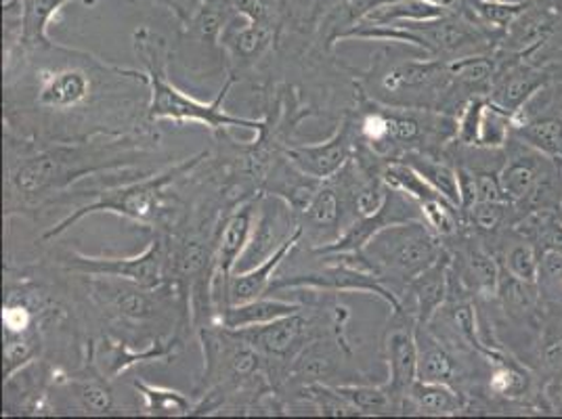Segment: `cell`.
Returning a JSON list of instances; mask_svg holds the SVG:
<instances>
[{
	"mask_svg": "<svg viewBox=\"0 0 562 419\" xmlns=\"http://www.w3.org/2000/svg\"><path fill=\"white\" fill-rule=\"evenodd\" d=\"M513 137L550 158L562 160V112L516 114Z\"/></svg>",
	"mask_w": 562,
	"mask_h": 419,
	"instance_id": "obj_25",
	"label": "cell"
},
{
	"mask_svg": "<svg viewBox=\"0 0 562 419\" xmlns=\"http://www.w3.org/2000/svg\"><path fill=\"white\" fill-rule=\"evenodd\" d=\"M359 145V133L355 114L349 112L338 122L336 131L328 139L313 145H288L283 154L290 158V162L301 168L305 174L326 181L334 174H338L347 163L355 158Z\"/></svg>",
	"mask_w": 562,
	"mask_h": 419,
	"instance_id": "obj_12",
	"label": "cell"
},
{
	"mask_svg": "<svg viewBox=\"0 0 562 419\" xmlns=\"http://www.w3.org/2000/svg\"><path fill=\"white\" fill-rule=\"evenodd\" d=\"M449 269L451 254L446 250L443 257L412 281L403 292L407 294V303H403V306L416 319V324L428 326L435 315L446 306L449 298Z\"/></svg>",
	"mask_w": 562,
	"mask_h": 419,
	"instance_id": "obj_20",
	"label": "cell"
},
{
	"mask_svg": "<svg viewBox=\"0 0 562 419\" xmlns=\"http://www.w3.org/2000/svg\"><path fill=\"white\" fill-rule=\"evenodd\" d=\"M561 25H562V22H561Z\"/></svg>",
	"mask_w": 562,
	"mask_h": 419,
	"instance_id": "obj_42",
	"label": "cell"
},
{
	"mask_svg": "<svg viewBox=\"0 0 562 419\" xmlns=\"http://www.w3.org/2000/svg\"><path fill=\"white\" fill-rule=\"evenodd\" d=\"M151 2H156V0H151Z\"/></svg>",
	"mask_w": 562,
	"mask_h": 419,
	"instance_id": "obj_41",
	"label": "cell"
},
{
	"mask_svg": "<svg viewBox=\"0 0 562 419\" xmlns=\"http://www.w3.org/2000/svg\"><path fill=\"white\" fill-rule=\"evenodd\" d=\"M443 254V239L424 220H412L382 229L357 258L403 296L407 285Z\"/></svg>",
	"mask_w": 562,
	"mask_h": 419,
	"instance_id": "obj_6",
	"label": "cell"
},
{
	"mask_svg": "<svg viewBox=\"0 0 562 419\" xmlns=\"http://www.w3.org/2000/svg\"><path fill=\"white\" fill-rule=\"evenodd\" d=\"M89 287L94 303L110 319L124 326H145L162 315L166 294L175 287V283L162 287H143L133 281L91 275Z\"/></svg>",
	"mask_w": 562,
	"mask_h": 419,
	"instance_id": "obj_9",
	"label": "cell"
},
{
	"mask_svg": "<svg viewBox=\"0 0 562 419\" xmlns=\"http://www.w3.org/2000/svg\"><path fill=\"white\" fill-rule=\"evenodd\" d=\"M82 2L85 7H94L101 0H24V15H22V32H20V45L24 47H38L48 45V27L53 20L59 15V11L71 4Z\"/></svg>",
	"mask_w": 562,
	"mask_h": 419,
	"instance_id": "obj_27",
	"label": "cell"
},
{
	"mask_svg": "<svg viewBox=\"0 0 562 419\" xmlns=\"http://www.w3.org/2000/svg\"><path fill=\"white\" fill-rule=\"evenodd\" d=\"M449 281L464 294L493 298L499 290L502 269L490 248L472 234L469 241L458 248V254H451Z\"/></svg>",
	"mask_w": 562,
	"mask_h": 419,
	"instance_id": "obj_15",
	"label": "cell"
},
{
	"mask_svg": "<svg viewBox=\"0 0 562 419\" xmlns=\"http://www.w3.org/2000/svg\"><path fill=\"white\" fill-rule=\"evenodd\" d=\"M416 340H418V377L422 382H441L453 386L456 380V361L447 350L441 338L428 326L416 324Z\"/></svg>",
	"mask_w": 562,
	"mask_h": 419,
	"instance_id": "obj_26",
	"label": "cell"
},
{
	"mask_svg": "<svg viewBox=\"0 0 562 419\" xmlns=\"http://www.w3.org/2000/svg\"><path fill=\"white\" fill-rule=\"evenodd\" d=\"M467 395L458 393L453 386L441 382H422L403 398V414H418L430 418H449L469 411Z\"/></svg>",
	"mask_w": 562,
	"mask_h": 419,
	"instance_id": "obj_22",
	"label": "cell"
},
{
	"mask_svg": "<svg viewBox=\"0 0 562 419\" xmlns=\"http://www.w3.org/2000/svg\"><path fill=\"white\" fill-rule=\"evenodd\" d=\"M143 398V414L151 418H188L195 411V398L172 388L147 384L145 380L133 382Z\"/></svg>",
	"mask_w": 562,
	"mask_h": 419,
	"instance_id": "obj_28",
	"label": "cell"
},
{
	"mask_svg": "<svg viewBox=\"0 0 562 419\" xmlns=\"http://www.w3.org/2000/svg\"><path fill=\"white\" fill-rule=\"evenodd\" d=\"M493 363H495V370H493L492 380H490L492 393L497 396H510V398L525 395V390L529 386L527 373L520 372L516 365H510L502 356L493 359Z\"/></svg>",
	"mask_w": 562,
	"mask_h": 419,
	"instance_id": "obj_36",
	"label": "cell"
},
{
	"mask_svg": "<svg viewBox=\"0 0 562 419\" xmlns=\"http://www.w3.org/2000/svg\"><path fill=\"white\" fill-rule=\"evenodd\" d=\"M237 15L257 24L280 27V0H229Z\"/></svg>",
	"mask_w": 562,
	"mask_h": 419,
	"instance_id": "obj_37",
	"label": "cell"
},
{
	"mask_svg": "<svg viewBox=\"0 0 562 419\" xmlns=\"http://www.w3.org/2000/svg\"><path fill=\"white\" fill-rule=\"evenodd\" d=\"M209 151H202L198 156H191L183 162L172 163L165 168L162 172L149 174L135 183H126V185L110 186L103 189L99 193H94V202L80 206V208L70 212L64 220H59L55 227H50L48 231L43 234V241L55 239L59 235L70 231L71 227L82 220L85 216H93V214H116L122 218H128L133 223H139L145 227H154L158 225L168 212V197H166V189L177 183L179 179L189 177L200 163L209 160Z\"/></svg>",
	"mask_w": 562,
	"mask_h": 419,
	"instance_id": "obj_4",
	"label": "cell"
},
{
	"mask_svg": "<svg viewBox=\"0 0 562 419\" xmlns=\"http://www.w3.org/2000/svg\"><path fill=\"white\" fill-rule=\"evenodd\" d=\"M305 304L290 303V301H280V298H257L250 303L229 304L223 308L216 317V326L227 327V329H246V327L267 326L273 324L281 317L294 315L303 310Z\"/></svg>",
	"mask_w": 562,
	"mask_h": 419,
	"instance_id": "obj_24",
	"label": "cell"
},
{
	"mask_svg": "<svg viewBox=\"0 0 562 419\" xmlns=\"http://www.w3.org/2000/svg\"><path fill=\"white\" fill-rule=\"evenodd\" d=\"M301 229L299 216L276 195H258L257 220L246 252L239 258L235 271H248L265 262L278 248H281L292 235Z\"/></svg>",
	"mask_w": 562,
	"mask_h": 419,
	"instance_id": "obj_13",
	"label": "cell"
},
{
	"mask_svg": "<svg viewBox=\"0 0 562 419\" xmlns=\"http://www.w3.org/2000/svg\"><path fill=\"white\" fill-rule=\"evenodd\" d=\"M258 195L237 204L232 212L221 220L216 250H214V273L212 283L227 281L235 273L239 258L246 252L248 241L252 237L255 220H257Z\"/></svg>",
	"mask_w": 562,
	"mask_h": 419,
	"instance_id": "obj_17",
	"label": "cell"
},
{
	"mask_svg": "<svg viewBox=\"0 0 562 419\" xmlns=\"http://www.w3.org/2000/svg\"><path fill=\"white\" fill-rule=\"evenodd\" d=\"M382 354L389 367L386 388L403 398L414 388L418 377V340H416V319L409 313L393 315V324L386 329L382 340Z\"/></svg>",
	"mask_w": 562,
	"mask_h": 419,
	"instance_id": "obj_14",
	"label": "cell"
},
{
	"mask_svg": "<svg viewBox=\"0 0 562 419\" xmlns=\"http://www.w3.org/2000/svg\"><path fill=\"white\" fill-rule=\"evenodd\" d=\"M4 120L22 122L18 137L85 140L103 135L149 133V84L145 70L120 68L93 53L48 43H7Z\"/></svg>",
	"mask_w": 562,
	"mask_h": 419,
	"instance_id": "obj_1",
	"label": "cell"
},
{
	"mask_svg": "<svg viewBox=\"0 0 562 419\" xmlns=\"http://www.w3.org/2000/svg\"><path fill=\"white\" fill-rule=\"evenodd\" d=\"M326 262L322 269L296 273L288 278H276L271 292L280 290H311V292H324V294H372L382 303L389 304L393 315L407 313L403 301L395 290H391L384 281L372 273L357 254H324Z\"/></svg>",
	"mask_w": 562,
	"mask_h": 419,
	"instance_id": "obj_7",
	"label": "cell"
},
{
	"mask_svg": "<svg viewBox=\"0 0 562 419\" xmlns=\"http://www.w3.org/2000/svg\"><path fill=\"white\" fill-rule=\"evenodd\" d=\"M66 271L80 275H101L114 280L133 281L143 287H162L172 283L170 262V239L168 235H156L147 250L137 257H87L82 252H71L61 262Z\"/></svg>",
	"mask_w": 562,
	"mask_h": 419,
	"instance_id": "obj_8",
	"label": "cell"
},
{
	"mask_svg": "<svg viewBox=\"0 0 562 419\" xmlns=\"http://www.w3.org/2000/svg\"><path fill=\"white\" fill-rule=\"evenodd\" d=\"M133 50L139 59L143 70L147 73L149 84V103H147V120L151 124L156 122H172V124H202L212 131L216 137L225 139L229 137L232 128H248L260 131L265 124L262 120L252 117L234 116L225 110V99L232 93L237 76L227 73V80L216 97L202 103L193 97L183 93L179 87H175L168 80V59L170 47L165 36L149 25H139L133 32Z\"/></svg>",
	"mask_w": 562,
	"mask_h": 419,
	"instance_id": "obj_3",
	"label": "cell"
},
{
	"mask_svg": "<svg viewBox=\"0 0 562 419\" xmlns=\"http://www.w3.org/2000/svg\"><path fill=\"white\" fill-rule=\"evenodd\" d=\"M183 347L179 336H170L168 340H156L147 349L135 350L124 342L117 340H105V352L101 361L105 363L101 372L105 373L110 380H116L120 373L128 372L131 367L139 363H154V361H172L179 350Z\"/></svg>",
	"mask_w": 562,
	"mask_h": 419,
	"instance_id": "obj_23",
	"label": "cell"
},
{
	"mask_svg": "<svg viewBox=\"0 0 562 419\" xmlns=\"http://www.w3.org/2000/svg\"><path fill=\"white\" fill-rule=\"evenodd\" d=\"M156 2H158V4H165L166 0H156Z\"/></svg>",
	"mask_w": 562,
	"mask_h": 419,
	"instance_id": "obj_40",
	"label": "cell"
},
{
	"mask_svg": "<svg viewBox=\"0 0 562 419\" xmlns=\"http://www.w3.org/2000/svg\"><path fill=\"white\" fill-rule=\"evenodd\" d=\"M110 377L101 372L94 359V344H89V359L80 375L68 377L61 373L57 386H66L76 405L91 416H110L116 411V396L110 386Z\"/></svg>",
	"mask_w": 562,
	"mask_h": 419,
	"instance_id": "obj_21",
	"label": "cell"
},
{
	"mask_svg": "<svg viewBox=\"0 0 562 419\" xmlns=\"http://www.w3.org/2000/svg\"><path fill=\"white\" fill-rule=\"evenodd\" d=\"M420 210L424 223L441 239H449V237H456V235L464 231L462 210L458 208L453 202H449L443 195L422 202Z\"/></svg>",
	"mask_w": 562,
	"mask_h": 419,
	"instance_id": "obj_31",
	"label": "cell"
},
{
	"mask_svg": "<svg viewBox=\"0 0 562 419\" xmlns=\"http://www.w3.org/2000/svg\"><path fill=\"white\" fill-rule=\"evenodd\" d=\"M539 290L554 303H562V248H543L539 260Z\"/></svg>",
	"mask_w": 562,
	"mask_h": 419,
	"instance_id": "obj_35",
	"label": "cell"
},
{
	"mask_svg": "<svg viewBox=\"0 0 562 419\" xmlns=\"http://www.w3.org/2000/svg\"><path fill=\"white\" fill-rule=\"evenodd\" d=\"M61 373L50 370L38 359L4 380V409L7 414H43L48 388L57 386Z\"/></svg>",
	"mask_w": 562,
	"mask_h": 419,
	"instance_id": "obj_18",
	"label": "cell"
},
{
	"mask_svg": "<svg viewBox=\"0 0 562 419\" xmlns=\"http://www.w3.org/2000/svg\"><path fill=\"white\" fill-rule=\"evenodd\" d=\"M539 356L546 370L562 373V331H546L541 338Z\"/></svg>",
	"mask_w": 562,
	"mask_h": 419,
	"instance_id": "obj_38",
	"label": "cell"
},
{
	"mask_svg": "<svg viewBox=\"0 0 562 419\" xmlns=\"http://www.w3.org/2000/svg\"><path fill=\"white\" fill-rule=\"evenodd\" d=\"M336 390L349 400L357 416H393L403 414V405L386 384L363 386V384H340Z\"/></svg>",
	"mask_w": 562,
	"mask_h": 419,
	"instance_id": "obj_29",
	"label": "cell"
},
{
	"mask_svg": "<svg viewBox=\"0 0 562 419\" xmlns=\"http://www.w3.org/2000/svg\"><path fill=\"white\" fill-rule=\"evenodd\" d=\"M541 252L529 239H518L506 250V273L527 283H538ZM539 285V283H538Z\"/></svg>",
	"mask_w": 562,
	"mask_h": 419,
	"instance_id": "obj_34",
	"label": "cell"
},
{
	"mask_svg": "<svg viewBox=\"0 0 562 419\" xmlns=\"http://www.w3.org/2000/svg\"><path fill=\"white\" fill-rule=\"evenodd\" d=\"M41 352V333H4V380L34 363Z\"/></svg>",
	"mask_w": 562,
	"mask_h": 419,
	"instance_id": "obj_33",
	"label": "cell"
},
{
	"mask_svg": "<svg viewBox=\"0 0 562 419\" xmlns=\"http://www.w3.org/2000/svg\"><path fill=\"white\" fill-rule=\"evenodd\" d=\"M319 324L315 317L305 315V308L281 317L267 326L246 327L235 329L239 336H244L255 349L265 356L267 363H278L283 367V377H288L290 365L296 361V356L324 331H319Z\"/></svg>",
	"mask_w": 562,
	"mask_h": 419,
	"instance_id": "obj_10",
	"label": "cell"
},
{
	"mask_svg": "<svg viewBox=\"0 0 562 419\" xmlns=\"http://www.w3.org/2000/svg\"><path fill=\"white\" fill-rule=\"evenodd\" d=\"M508 202H476L470 208L462 210L464 229L474 235L497 234L502 227H508Z\"/></svg>",
	"mask_w": 562,
	"mask_h": 419,
	"instance_id": "obj_32",
	"label": "cell"
},
{
	"mask_svg": "<svg viewBox=\"0 0 562 419\" xmlns=\"http://www.w3.org/2000/svg\"><path fill=\"white\" fill-rule=\"evenodd\" d=\"M278 34L280 27L276 25L257 24L235 13L221 34L218 47L227 57L232 71L235 68L246 70L257 66L265 55L273 50L278 43Z\"/></svg>",
	"mask_w": 562,
	"mask_h": 419,
	"instance_id": "obj_16",
	"label": "cell"
},
{
	"mask_svg": "<svg viewBox=\"0 0 562 419\" xmlns=\"http://www.w3.org/2000/svg\"><path fill=\"white\" fill-rule=\"evenodd\" d=\"M412 220H424L420 204L414 202L409 195L389 186L382 208L372 216L355 218L351 225L334 241L315 248V252L319 257H324V254H359L372 241V237L380 234L382 229L397 225V223H412Z\"/></svg>",
	"mask_w": 562,
	"mask_h": 419,
	"instance_id": "obj_11",
	"label": "cell"
},
{
	"mask_svg": "<svg viewBox=\"0 0 562 419\" xmlns=\"http://www.w3.org/2000/svg\"><path fill=\"white\" fill-rule=\"evenodd\" d=\"M497 298L504 304L506 313L515 319H531L538 310L541 301V290L538 283L516 280L510 273H502Z\"/></svg>",
	"mask_w": 562,
	"mask_h": 419,
	"instance_id": "obj_30",
	"label": "cell"
},
{
	"mask_svg": "<svg viewBox=\"0 0 562 419\" xmlns=\"http://www.w3.org/2000/svg\"><path fill=\"white\" fill-rule=\"evenodd\" d=\"M548 80L550 76L546 71L531 64L516 61L510 66H504L502 70H495L490 97L495 105L516 116L536 94L546 89Z\"/></svg>",
	"mask_w": 562,
	"mask_h": 419,
	"instance_id": "obj_19",
	"label": "cell"
},
{
	"mask_svg": "<svg viewBox=\"0 0 562 419\" xmlns=\"http://www.w3.org/2000/svg\"><path fill=\"white\" fill-rule=\"evenodd\" d=\"M384 50H378L372 57L370 70L359 73L366 76V82L374 89H363L375 101L401 105V107H420L443 112L447 93L451 89V61L435 57H398L384 59Z\"/></svg>",
	"mask_w": 562,
	"mask_h": 419,
	"instance_id": "obj_5",
	"label": "cell"
},
{
	"mask_svg": "<svg viewBox=\"0 0 562 419\" xmlns=\"http://www.w3.org/2000/svg\"><path fill=\"white\" fill-rule=\"evenodd\" d=\"M158 145L154 131L85 140H32L7 131V220L38 210L91 174L139 163Z\"/></svg>",
	"mask_w": 562,
	"mask_h": 419,
	"instance_id": "obj_2",
	"label": "cell"
},
{
	"mask_svg": "<svg viewBox=\"0 0 562 419\" xmlns=\"http://www.w3.org/2000/svg\"><path fill=\"white\" fill-rule=\"evenodd\" d=\"M557 218H559V223H561V225H562V204H561V208H559V212H557Z\"/></svg>",
	"mask_w": 562,
	"mask_h": 419,
	"instance_id": "obj_39",
	"label": "cell"
}]
</instances>
